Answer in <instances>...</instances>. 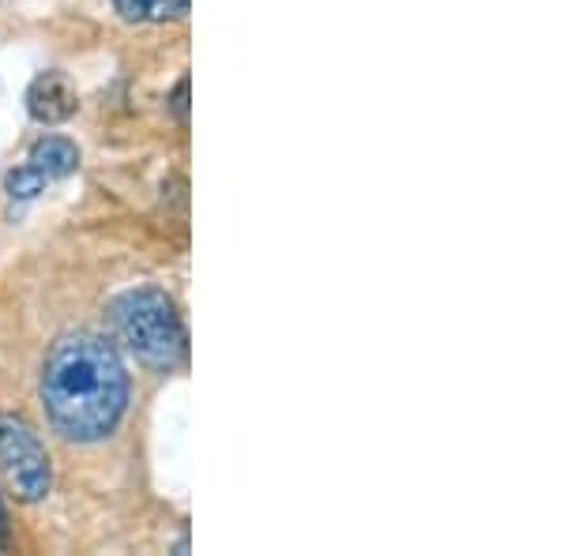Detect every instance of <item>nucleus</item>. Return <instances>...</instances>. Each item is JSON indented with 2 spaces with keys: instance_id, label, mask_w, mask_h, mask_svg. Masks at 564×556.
<instances>
[{
  "instance_id": "1",
  "label": "nucleus",
  "mask_w": 564,
  "mask_h": 556,
  "mask_svg": "<svg viewBox=\"0 0 564 556\" xmlns=\"http://www.w3.org/2000/svg\"><path fill=\"white\" fill-rule=\"evenodd\" d=\"M42 403L50 425L65 440H102L129 406V372L121 353L87 331L57 339L42 369Z\"/></svg>"
},
{
  "instance_id": "2",
  "label": "nucleus",
  "mask_w": 564,
  "mask_h": 556,
  "mask_svg": "<svg viewBox=\"0 0 564 556\" xmlns=\"http://www.w3.org/2000/svg\"><path fill=\"white\" fill-rule=\"evenodd\" d=\"M109 316H113L117 339L143 369L174 372L185 361V324L177 316V305L162 290H129L109 305Z\"/></svg>"
},
{
  "instance_id": "3",
  "label": "nucleus",
  "mask_w": 564,
  "mask_h": 556,
  "mask_svg": "<svg viewBox=\"0 0 564 556\" xmlns=\"http://www.w3.org/2000/svg\"><path fill=\"white\" fill-rule=\"evenodd\" d=\"M0 473L23 504H39L53 486L50 455L39 433L15 414H0Z\"/></svg>"
},
{
  "instance_id": "4",
  "label": "nucleus",
  "mask_w": 564,
  "mask_h": 556,
  "mask_svg": "<svg viewBox=\"0 0 564 556\" xmlns=\"http://www.w3.org/2000/svg\"><path fill=\"white\" fill-rule=\"evenodd\" d=\"M76 109L79 95L65 72H42L26 87V113H31L34 124H65L68 117H76Z\"/></svg>"
},
{
  "instance_id": "5",
  "label": "nucleus",
  "mask_w": 564,
  "mask_h": 556,
  "mask_svg": "<svg viewBox=\"0 0 564 556\" xmlns=\"http://www.w3.org/2000/svg\"><path fill=\"white\" fill-rule=\"evenodd\" d=\"M26 166L39 170L45 181L68 177L79 166V148L65 140V135H42V140H34L31 154H26Z\"/></svg>"
},
{
  "instance_id": "6",
  "label": "nucleus",
  "mask_w": 564,
  "mask_h": 556,
  "mask_svg": "<svg viewBox=\"0 0 564 556\" xmlns=\"http://www.w3.org/2000/svg\"><path fill=\"white\" fill-rule=\"evenodd\" d=\"M193 0H113V8L129 23H166L185 20Z\"/></svg>"
},
{
  "instance_id": "7",
  "label": "nucleus",
  "mask_w": 564,
  "mask_h": 556,
  "mask_svg": "<svg viewBox=\"0 0 564 556\" xmlns=\"http://www.w3.org/2000/svg\"><path fill=\"white\" fill-rule=\"evenodd\" d=\"M45 185H50V181H45L34 166H26V162H23V166H15L4 177V193L12 199H20V204H23V199H34L39 193H45Z\"/></svg>"
},
{
  "instance_id": "8",
  "label": "nucleus",
  "mask_w": 564,
  "mask_h": 556,
  "mask_svg": "<svg viewBox=\"0 0 564 556\" xmlns=\"http://www.w3.org/2000/svg\"><path fill=\"white\" fill-rule=\"evenodd\" d=\"M174 113L181 117V121H188V76L181 79L177 90H174Z\"/></svg>"
},
{
  "instance_id": "9",
  "label": "nucleus",
  "mask_w": 564,
  "mask_h": 556,
  "mask_svg": "<svg viewBox=\"0 0 564 556\" xmlns=\"http://www.w3.org/2000/svg\"><path fill=\"white\" fill-rule=\"evenodd\" d=\"M8 534H12V531H8V515H4V504H0V549H4V545H8Z\"/></svg>"
}]
</instances>
